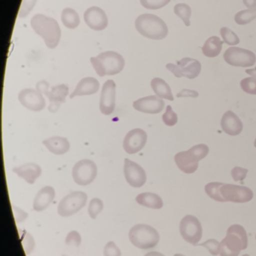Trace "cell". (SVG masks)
Wrapping results in <instances>:
<instances>
[{"label":"cell","instance_id":"obj_20","mask_svg":"<svg viewBox=\"0 0 256 256\" xmlns=\"http://www.w3.org/2000/svg\"><path fill=\"white\" fill-rule=\"evenodd\" d=\"M222 130L230 136H236L242 132L244 125L242 121L232 110L224 114L221 120Z\"/></svg>","mask_w":256,"mask_h":256},{"label":"cell","instance_id":"obj_24","mask_svg":"<svg viewBox=\"0 0 256 256\" xmlns=\"http://www.w3.org/2000/svg\"><path fill=\"white\" fill-rule=\"evenodd\" d=\"M42 143L50 152L55 155H62L66 154L70 148V144L68 139L59 137V136L50 138L47 140H43Z\"/></svg>","mask_w":256,"mask_h":256},{"label":"cell","instance_id":"obj_7","mask_svg":"<svg viewBox=\"0 0 256 256\" xmlns=\"http://www.w3.org/2000/svg\"><path fill=\"white\" fill-rule=\"evenodd\" d=\"M37 90L44 94L50 101L48 110L52 113L58 112L62 103L66 102V98L68 94V88L67 85L60 84L53 86L49 90V84L46 80H41L36 84Z\"/></svg>","mask_w":256,"mask_h":256},{"label":"cell","instance_id":"obj_36","mask_svg":"<svg viewBox=\"0 0 256 256\" xmlns=\"http://www.w3.org/2000/svg\"><path fill=\"white\" fill-rule=\"evenodd\" d=\"M140 1L142 6L151 10H160L170 2V0H140Z\"/></svg>","mask_w":256,"mask_h":256},{"label":"cell","instance_id":"obj_45","mask_svg":"<svg viewBox=\"0 0 256 256\" xmlns=\"http://www.w3.org/2000/svg\"><path fill=\"white\" fill-rule=\"evenodd\" d=\"M242 2L248 10L256 8V0H242Z\"/></svg>","mask_w":256,"mask_h":256},{"label":"cell","instance_id":"obj_26","mask_svg":"<svg viewBox=\"0 0 256 256\" xmlns=\"http://www.w3.org/2000/svg\"><path fill=\"white\" fill-rule=\"evenodd\" d=\"M223 42H222L217 36H212L208 38L202 47L204 55L206 58H216L221 53Z\"/></svg>","mask_w":256,"mask_h":256},{"label":"cell","instance_id":"obj_10","mask_svg":"<svg viewBox=\"0 0 256 256\" xmlns=\"http://www.w3.org/2000/svg\"><path fill=\"white\" fill-rule=\"evenodd\" d=\"M168 70L173 73L175 77H186L188 79H194L200 74L202 65L197 60L186 58L176 62V65L168 64L166 65Z\"/></svg>","mask_w":256,"mask_h":256},{"label":"cell","instance_id":"obj_32","mask_svg":"<svg viewBox=\"0 0 256 256\" xmlns=\"http://www.w3.org/2000/svg\"><path fill=\"white\" fill-rule=\"evenodd\" d=\"M220 34L223 42L228 46H236L240 43V38L234 32L228 28H222L220 30Z\"/></svg>","mask_w":256,"mask_h":256},{"label":"cell","instance_id":"obj_9","mask_svg":"<svg viewBox=\"0 0 256 256\" xmlns=\"http://www.w3.org/2000/svg\"><path fill=\"white\" fill-rule=\"evenodd\" d=\"M220 194L222 202L246 203L253 198L252 191L248 187L223 182L220 186Z\"/></svg>","mask_w":256,"mask_h":256},{"label":"cell","instance_id":"obj_2","mask_svg":"<svg viewBox=\"0 0 256 256\" xmlns=\"http://www.w3.org/2000/svg\"><path fill=\"white\" fill-rule=\"evenodd\" d=\"M248 246V236L240 224H233L228 229L226 238L220 242V256H238Z\"/></svg>","mask_w":256,"mask_h":256},{"label":"cell","instance_id":"obj_35","mask_svg":"<svg viewBox=\"0 0 256 256\" xmlns=\"http://www.w3.org/2000/svg\"><path fill=\"white\" fill-rule=\"evenodd\" d=\"M241 89L250 95H256V78L254 77L246 78L240 82Z\"/></svg>","mask_w":256,"mask_h":256},{"label":"cell","instance_id":"obj_41","mask_svg":"<svg viewBox=\"0 0 256 256\" xmlns=\"http://www.w3.org/2000/svg\"><path fill=\"white\" fill-rule=\"evenodd\" d=\"M120 248L113 241L106 244L104 248V256H121Z\"/></svg>","mask_w":256,"mask_h":256},{"label":"cell","instance_id":"obj_14","mask_svg":"<svg viewBox=\"0 0 256 256\" xmlns=\"http://www.w3.org/2000/svg\"><path fill=\"white\" fill-rule=\"evenodd\" d=\"M124 162V175L127 182L134 188H139L144 185L146 175L143 168L128 158H125Z\"/></svg>","mask_w":256,"mask_h":256},{"label":"cell","instance_id":"obj_23","mask_svg":"<svg viewBox=\"0 0 256 256\" xmlns=\"http://www.w3.org/2000/svg\"><path fill=\"white\" fill-rule=\"evenodd\" d=\"M100 82L96 79L94 78H85L78 84L76 89L70 95V98L96 94L100 90Z\"/></svg>","mask_w":256,"mask_h":256},{"label":"cell","instance_id":"obj_42","mask_svg":"<svg viewBox=\"0 0 256 256\" xmlns=\"http://www.w3.org/2000/svg\"><path fill=\"white\" fill-rule=\"evenodd\" d=\"M248 170L240 167H234L232 170V176L234 181H242L246 176Z\"/></svg>","mask_w":256,"mask_h":256},{"label":"cell","instance_id":"obj_47","mask_svg":"<svg viewBox=\"0 0 256 256\" xmlns=\"http://www.w3.org/2000/svg\"><path fill=\"white\" fill-rule=\"evenodd\" d=\"M144 256H164L162 253L158 252H150L146 253Z\"/></svg>","mask_w":256,"mask_h":256},{"label":"cell","instance_id":"obj_38","mask_svg":"<svg viewBox=\"0 0 256 256\" xmlns=\"http://www.w3.org/2000/svg\"><path fill=\"white\" fill-rule=\"evenodd\" d=\"M37 0H23L20 10H19L18 17L20 18H26L31 11L34 10L36 4Z\"/></svg>","mask_w":256,"mask_h":256},{"label":"cell","instance_id":"obj_52","mask_svg":"<svg viewBox=\"0 0 256 256\" xmlns=\"http://www.w3.org/2000/svg\"></svg>","mask_w":256,"mask_h":256},{"label":"cell","instance_id":"obj_17","mask_svg":"<svg viewBox=\"0 0 256 256\" xmlns=\"http://www.w3.org/2000/svg\"><path fill=\"white\" fill-rule=\"evenodd\" d=\"M116 84L114 80H108L104 84L100 97V110L104 115L113 113L115 108Z\"/></svg>","mask_w":256,"mask_h":256},{"label":"cell","instance_id":"obj_51","mask_svg":"<svg viewBox=\"0 0 256 256\" xmlns=\"http://www.w3.org/2000/svg\"><path fill=\"white\" fill-rule=\"evenodd\" d=\"M62 256H67V254H62Z\"/></svg>","mask_w":256,"mask_h":256},{"label":"cell","instance_id":"obj_16","mask_svg":"<svg viewBox=\"0 0 256 256\" xmlns=\"http://www.w3.org/2000/svg\"><path fill=\"white\" fill-rule=\"evenodd\" d=\"M148 140V134L142 128H134L127 133L124 140V148L128 154H134L143 149Z\"/></svg>","mask_w":256,"mask_h":256},{"label":"cell","instance_id":"obj_22","mask_svg":"<svg viewBox=\"0 0 256 256\" xmlns=\"http://www.w3.org/2000/svg\"><path fill=\"white\" fill-rule=\"evenodd\" d=\"M12 170L29 184H34L42 174V168L35 163L22 164L19 167L14 168Z\"/></svg>","mask_w":256,"mask_h":256},{"label":"cell","instance_id":"obj_21","mask_svg":"<svg viewBox=\"0 0 256 256\" xmlns=\"http://www.w3.org/2000/svg\"><path fill=\"white\" fill-rule=\"evenodd\" d=\"M55 198L54 188L50 186H44L40 190L34 202V210L36 212H42L47 209Z\"/></svg>","mask_w":256,"mask_h":256},{"label":"cell","instance_id":"obj_40","mask_svg":"<svg viewBox=\"0 0 256 256\" xmlns=\"http://www.w3.org/2000/svg\"><path fill=\"white\" fill-rule=\"evenodd\" d=\"M197 246H200L205 247V248H208V251L212 256H216L220 254V244L216 240L210 239L204 242L203 244H199V245Z\"/></svg>","mask_w":256,"mask_h":256},{"label":"cell","instance_id":"obj_27","mask_svg":"<svg viewBox=\"0 0 256 256\" xmlns=\"http://www.w3.org/2000/svg\"><path fill=\"white\" fill-rule=\"evenodd\" d=\"M151 86L157 96L161 98H166L169 101H174L173 94L169 85L166 83V80L160 78H155L151 82Z\"/></svg>","mask_w":256,"mask_h":256},{"label":"cell","instance_id":"obj_11","mask_svg":"<svg viewBox=\"0 0 256 256\" xmlns=\"http://www.w3.org/2000/svg\"><path fill=\"white\" fill-rule=\"evenodd\" d=\"M223 58L232 66L246 68L253 66L256 62V56L253 52L240 48H229L224 52Z\"/></svg>","mask_w":256,"mask_h":256},{"label":"cell","instance_id":"obj_50","mask_svg":"<svg viewBox=\"0 0 256 256\" xmlns=\"http://www.w3.org/2000/svg\"><path fill=\"white\" fill-rule=\"evenodd\" d=\"M248 256V254H244V256Z\"/></svg>","mask_w":256,"mask_h":256},{"label":"cell","instance_id":"obj_44","mask_svg":"<svg viewBox=\"0 0 256 256\" xmlns=\"http://www.w3.org/2000/svg\"><path fill=\"white\" fill-rule=\"evenodd\" d=\"M198 96V92L196 90H192L184 89L176 94V97H178V98H182V97L197 98Z\"/></svg>","mask_w":256,"mask_h":256},{"label":"cell","instance_id":"obj_46","mask_svg":"<svg viewBox=\"0 0 256 256\" xmlns=\"http://www.w3.org/2000/svg\"><path fill=\"white\" fill-rule=\"evenodd\" d=\"M246 72L250 76H252V77L256 78V67L254 68H252V70H246Z\"/></svg>","mask_w":256,"mask_h":256},{"label":"cell","instance_id":"obj_3","mask_svg":"<svg viewBox=\"0 0 256 256\" xmlns=\"http://www.w3.org/2000/svg\"><path fill=\"white\" fill-rule=\"evenodd\" d=\"M136 28L140 35L150 40H164L168 34L164 20L155 14H144L138 16L136 20Z\"/></svg>","mask_w":256,"mask_h":256},{"label":"cell","instance_id":"obj_19","mask_svg":"<svg viewBox=\"0 0 256 256\" xmlns=\"http://www.w3.org/2000/svg\"><path fill=\"white\" fill-rule=\"evenodd\" d=\"M133 108L138 112L156 114L162 112L164 102L161 98L156 96H150L139 98L133 102Z\"/></svg>","mask_w":256,"mask_h":256},{"label":"cell","instance_id":"obj_15","mask_svg":"<svg viewBox=\"0 0 256 256\" xmlns=\"http://www.w3.org/2000/svg\"><path fill=\"white\" fill-rule=\"evenodd\" d=\"M18 100L24 107L32 112H41L46 107V100L42 94L37 90H23L19 94Z\"/></svg>","mask_w":256,"mask_h":256},{"label":"cell","instance_id":"obj_12","mask_svg":"<svg viewBox=\"0 0 256 256\" xmlns=\"http://www.w3.org/2000/svg\"><path fill=\"white\" fill-rule=\"evenodd\" d=\"M180 232L184 240L193 246L198 245L203 233L200 221L192 215H187L182 218L180 224Z\"/></svg>","mask_w":256,"mask_h":256},{"label":"cell","instance_id":"obj_6","mask_svg":"<svg viewBox=\"0 0 256 256\" xmlns=\"http://www.w3.org/2000/svg\"><path fill=\"white\" fill-rule=\"evenodd\" d=\"M130 242L142 250L154 248L160 242L158 232L152 226L139 224L133 226L128 233Z\"/></svg>","mask_w":256,"mask_h":256},{"label":"cell","instance_id":"obj_39","mask_svg":"<svg viewBox=\"0 0 256 256\" xmlns=\"http://www.w3.org/2000/svg\"><path fill=\"white\" fill-rule=\"evenodd\" d=\"M82 244V236L76 230H72L67 234L66 238V244L68 246L78 248Z\"/></svg>","mask_w":256,"mask_h":256},{"label":"cell","instance_id":"obj_28","mask_svg":"<svg viewBox=\"0 0 256 256\" xmlns=\"http://www.w3.org/2000/svg\"><path fill=\"white\" fill-rule=\"evenodd\" d=\"M61 20L66 28L72 30L77 28L80 22V17L77 12L70 8L64 10L61 14Z\"/></svg>","mask_w":256,"mask_h":256},{"label":"cell","instance_id":"obj_4","mask_svg":"<svg viewBox=\"0 0 256 256\" xmlns=\"http://www.w3.org/2000/svg\"><path fill=\"white\" fill-rule=\"evenodd\" d=\"M94 70L100 77L115 76L124 70L125 60L122 55L114 52H106L90 58Z\"/></svg>","mask_w":256,"mask_h":256},{"label":"cell","instance_id":"obj_18","mask_svg":"<svg viewBox=\"0 0 256 256\" xmlns=\"http://www.w3.org/2000/svg\"><path fill=\"white\" fill-rule=\"evenodd\" d=\"M85 23L90 29L102 31L107 28L108 20L104 10L100 7L92 6L88 8L84 14Z\"/></svg>","mask_w":256,"mask_h":256},{"label":"cell","instance_id":"obj_48","mask_svg":"<svg viewBox=\"0 0 256 256\" xmlns=\"http://www.w3.org/2000/svg\"><path fill=\"white\" fill-rule=\"evenodd\" d=\"M174 256H184V254H175Z\"/></svg>","mask_w":256,"mask_h":256},{"label":"cell","instance_id":"obj_34","mask_svg":"<svg viewBox=\"0 0 256 256\" xmlns=\"http://www.w3.org/2000/svg\"><path fill=\"white\" fill-rule=\"evenodd\" d=\"M22 245L26 256H29L32 253L36 246V241L34 236L29 232H24L22 236Z\"/></svg>","mask_w":256,"mask_h":256},{"label":"cell","instance_id":"obj_33","mask_svg":"<svg viewBox=\"0 0 256 256\" xmlns=\"http://www.w3.org/2000/svg\"><path fill=\"white\" fill-rule=\"evenodd\" d=\"M222 182H212L206 184L205 186V192L208 196L210 198L216 200V202H222L221 197L220 194V188Z\"/></svg>","mask_w":256,"mask_h":256},{"label":"cell","instance_id":"obj_31","mask_svg":"<svg viewBox=\"0 0 256 256\" xmlns=\"http://www.w3.org/2000/svg\"><path fill=\"white\" fill-rule=\"evenodd\" d=\"M104 204H103L102 200L98 198H92L90 202L89 206H88V214L90 216L92 220L97 218L98 214L102 211Z\"/></svg>","mask_w":256,"mask_h":256},{"label":"cell","instance_id":"obj_37","mask_svg":"<svg viewBox=\"0 0 256 256\" xmlns=\"http://www.w3.org/2000/svg\"><path fill=\"white\" fill-rule=\"evenodd\" d=\"M162 120L168 126H173L176 125L178 121V114L172 110V106H168L166 112L162 115Z\"/></svg>","mask_w":256,"mask_h":256},{"label":"cell","instance_id":"obj_13","mask_svg":"<svg viewBox=\"0 0 256 256\" xmlns=\"http://www.w3.org/2000/svg\"><path fill=\"white\" fill-rule=\"evenodd\" d=\"M97 166L90 160H82L74 164L72 178L74 182L80 186H88L96 178Z\"/></svg>","mask_w":256,"mask_h":256},{"label":"cell","instance_id":"obj_25","mask_svg":"<svg viewBox=\"0 0 256 256\" xmlns=\"http://www.w3.org/2000/svg\"><path fill=\"white\" fill-rule=\"evenodd\" d=\"M136 200L138 204L151 209H161L163 206L162 199L155 193H142L136 197Z\"/></svg>","mask_w":256,"mask_h":256},{"label":"cell","instance_id":"obj_5","mask_svg":"<svg viewBox=\"0 0 256 256\" xmlns=\"http://www.w3.org/2000/svg\"><path fill=\"white\" fill-rule=\"evenodd\" d=\"M209 154L208 145L198 144L191 149L176 154L174 161L181 172L186 174H192L198 168V162L204 158Z\"/></svg>","mask_w":256,"mask_h":256},{"label":"cell","instance_id":"obj_30","mask_svg":"<svg viewBox=\"0 0 256 256\" xmlns=\"http://www.w3.org/2000/svg\"><path fill=\"white\" fill-rule=\"evenodd\" d=\"M176 16H178L185 24L186 26H190V18H191L192 10L190 6L186 4H180L175 6L174 8Z\"/></svg>","mask_w":256,"mask_h":256},{"label":"cell","instance_id":"obj_29","mask_svg":"<svg viewBox=\"0 0 256 256\" xmlns=\"http://www.w3.org/2000/svg\"><path fill=\"white\" fill-rule=\"evenodd\" d=\"M256 18V8L242 10L236 13L234 16L235 22L239 25L248 24Z\"/></svg>","mask_w":256,"mask_h":256},{"label":"cell","instance_id":"obj_8","mask_svg":"<svg viewBox=\"0 0 256 256\" xmlns=\"http://www.w3.org/2000/svg\"><path fill=\"white\" fill-rule=\"evenodd\" d=\"M88 194L86 193L73 192L60 200L58 208V214L62 217L71 216L85 206Z\"/></svg>","mask_w":256,"mask_h":256},{"label":"cell","instance_id":"obj_1","mask_svg":"<svg viewBox=\"0 0 256 256\" xmlns=\"http://www.w3.org/2000/svg\"><path fill=\"white\" fill-rule=\"evenodd\" d=\"M36 34L44 40L48 48L54 49L59 44L61 38V30L59 24L52 18L38 14L34 16L30 22Z\"/></svg>","mask_w":256,"mask_h":256},{"label":"cell","instance_id":"obj_43","mask_svg":"<svg viewBox=\"0 0 256 256\" xmlns=\"http://www.w3.org/2000/svg\"><path fill=\"white\" fill-rule=\"evenodd\" d=\"M13 214H14V220H16V223H22L24 222L28 218V212L24 211L20 208H17V206L12 205Z\"/></svg>","mask_w":256,"mask_h":256},{"label":"cell","instance_id":"obj_49","mask_svg":"<svg viewBox=\"0 0 256 256\" xmlns=\"http://www.w3.org/2000/svg\"><path fill=\"white\" fill-rule=\"evenodd\" d=\"M254 148H256V140H254Z\"/></svg>","mask_w":256,"mask_h":256}]
</instances>
